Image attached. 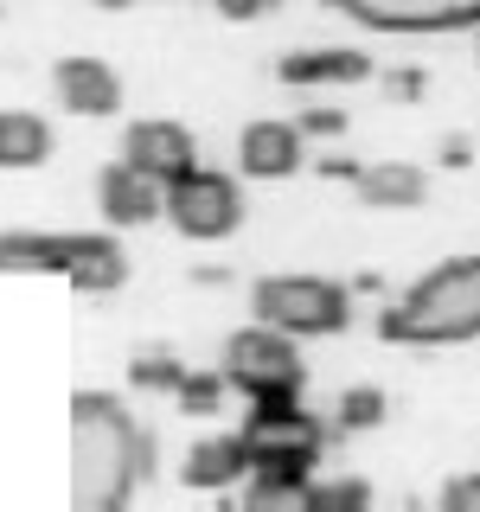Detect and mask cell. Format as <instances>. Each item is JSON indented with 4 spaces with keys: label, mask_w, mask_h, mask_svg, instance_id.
Wrapping results in <instances>:
<instances>
[{
    "label": "cell",
    "mask_w": 480,
    "mask_h": 512,
    "mask_svg": "<svg viewBox=\"0 0 480 512\" xmlns=\"http://www.w3.org/2000/svg\"><path fill=\"white\" fill-rule=\"evenodd\" d=\"M160 436L116 391H71V506L122 512L141 487H154Z\"/></svg>",
    "instance_id": "6da1fadb"
},
{
    "label": "cell",
    "mask_w": 480,
    "mask_h": 512,
    "mask_svg": "<svg viewBox=\"0 0 480 512\" xmlns=\"http://www.w3.org/2000/svg\"><path fill=\"white\" fill-rule=\"evenodd\" d=\"M384 346H468L480 340V250L448 256L404 295H391L372 320Z\"/></svg>",
    "instance_id": "7a4b0ae2"
},
{
    "label": "cell",
    "mask_w": 480,
    "mask_h": 512,
    "mask_svg": "<svg viewBox=\"0 0 480 512\" xmlns=\"http://www.w3.org/2000/svg\"><path fill=\"white\" fill-rule=\"evenodd\" d=\"M244 455L250 468H269V474H320L327 448L340 442L333 416L308 410V397H250L244 404Z\"/></svg>",
    "instance_id": "3957f363"
},
{
    "label": "cell",
    "mask_w": 480,
    "mask_h": 512,
    "mask_svg": "<svg viewBox=\"0 0 480 512\" xmlns=\"http://www.w3.org/2000/svg\"><path fill=\"white\" fill-rule=\"evenodd\" d=\"M218 372L231 384V397H308V359L301 340H288L269 320H250L218 346Z\"/></svg>",
    "instance_id": "277c9868"
},
{
    "label": "cell",
    "mask_w": 480,
    "mask_h": 512,
    "mask_svg": "<svg viewBox=\"0 0 480 512\" xmlns=\"http://www.w3.org/2000/svg\"><path fill=\"white\" fill-rule=\"evenodd\" d=\"M250 308L288 340H340L352 327V288L333 276H263L250 288Z\"/></svg>",
    "instance_id": "5b68a950"
},
{
    "label": "cell",
    "mask_w": 480,
    "mask_h": 512,
    "mask_svg": "<svg viewBox=\"0 0 480 512\" xmlns=\"http://www.w3.org/2000/svg\"><path fill=\"white\" fill-rule=\"evenodd\" d=\"M160 224H173L186 244H224V237L244 231V180L199 160V167H186L180 180L167 186Z\"/></svg>",
    "instance_id": "8992f818"
},
{
    "label": "cell",
    "mask_w": 480,
    "mask_h": 512,
    "mask_svg": "<svg viewBox=\"0 0 480 512\" xmlns=\"http://www.w3.org/2000/svg\"><path fill=\"white\" fill-rule=\"evenodd\" d=\"M340 20L365 32H391V39H429V32H474L480 0H327Z\"/></svg>",
    "instance_id": "52a82bcc"
},
{
    "label": "cell",
    "mask_w": 480,
    "mask_h": 512,
    "mask_svg": "<svg viewBox=\"0 0 480 512\" xmlns=\"http://www.w3.org/2000/svg\"><path fill=\"white\" fill-rule=\"evenodd\" d=\"M128 167H141L148 180L173 186L186 167H199V141H192L186 122H167V116H141L122 128V148H116Z\"/></svg>",
    "instance_id": "ba28073f"
},
{
    "label": "cell",
    "mask_w": 480,
    "mask_h": 512,
    "mask_svg": "<svg viewBox=\"0 0 480 512\" xmlns=\"http://www.w3.org/2000/svg\"><path fill=\"white\" fill-rule=\"evenodd\" d=\"M52 96L64 116H84V122H109L122 116V71L90 52H71L52 64Z\"/></svg>",
    "instance_id": "9c48e42d"
},
{
    "label": "cell",
    "mask_w": 480,
    "mask_h": 512,
    "mask_svg": "<svg viewBox=\"0 0 480 512\" xmlns=\"http://www.w3.org/2000/svg\"><path fill=\"white\" fill-rule=\"evenodd\" d=\"M276 77L288 90H352V84H372L378 64L359 45H295V52L276 58Z\"/></svg>",
    "instance_id": "30bf717a"
},
{
    "label": "cell",
    "mask_w": 480,
    "mask_h": 512,
    "mask_svg": "<svg viewBox=\"0 0 480 512\" xmlns=\"http://www.w3.org/2000/svg\"><path fill=\"white\" fill-rule=\"evenodd\" d=\"M160 205H167V186L148 180L141 167H128L122 154L96 173V212H103L109 231H141V224H160Z\"/></svg>",
    "instance_id": "8fae6325"
},
{
    "label": "cell",
    "mask_w": 480,
    "mask_h": 512,
    "mask_svg": "<svg viewBox=\"0 0 480 512\" xmlns=\"http://www.w3.org/2000/svg\"><path fill=\"white\" fill-rule=\"evenodd\" d=\"M128 244L116 231H64V282L77 295H116L128 288Z\"/></svg>",
    "instance_id": "7c38bea8"
},
{
    "label": "cell",
    "mask_w": 480,
    "mask_h": 512,
    "mask_svg": "<svg viewBox=\"0 0 480 512\" xmlns=\"http://www.w3.org/2000/svg\"><path fill=\"white\" fill-rule=\"evenodd\" d=\"M308 167V135L295 122L256 116L244 135H237V173L244 180H295Z\"/></svg>",
    "instance_id": "4fadbf2b"
},
{
    "label": "cell",
    "mask_w": 480,
    "mask_h": 512,
    "mask_svg": "<svg viewBox=\"0 0 480 512\" xmlns=\"http://www.w3.org/2000/svg\"><path fill=\"white\" fill-rule=\"evenodd\" d=\"M352 192L372 212H416V205H429V173L410 167V160H365Z\"/></svg>",
    "instance_id": "5bb4252c"
},
{
    "label": "cell",
    "mask_w": 480,
    "mask_h": 512,
    "mask_svg": "<svg viewBox=\"0 0 480 512\" xmlns=\"http://www.w3.org/2000/svg\"><path fill=\"white\" fill-rule=\"evenodd\" d=\"M244 474H250L244 436H199L180 461V480L192 493H231V487H244Z\"/></svg>",
    "instance_id": "9a60e30c"
},
{
    "label": "cell",
    "mask_w": 480,
    "mask_h": 512,
    "mask_svg": "<svg viewBox=\"0 0 480 512\" xmlns=\"http://www.w3.org/2000/svg\"><path fill=\"white\" fill-rule=\"evenodd\" d=\"M58 154V135L32 109H0V173H32Z\"/></svg>",
    "instance_id": "2e32d148"
},
{
    "label": "cell",
    "mask_w": 480,
    "mask_h": 512,
    "mask_svg": "<svg viewBox=\"0 0 480 512\" xmlns=\"http://www.w3.org/2000/svg\"><path fill=\"white\" fill-rule=\"evenodd\" d=\"M0 276H64V231H0Z\"/></svg>",
    "instance_id": "e0dca14e"
},
{
    "label": "cell",
    "mask_w": 480,
    "mask_h": 512,
    "mask_svg": "<svg viewBox=\"0 0 480 512\" xmlns=\"http://www.w3.org/2000/svg\"><path fill=\"white\" fill-rule=\"evenodd\" d=\"M180 378H186V359H180L167 340H148V346L128 352V391H141V397H173V384H180Z\"/></svg>",
    "instance_id": "ac0fdd59"
},
{
    "label": "cell",
    "mask_w": 480,
    "mask_h": 512,
    "mask_svg": "<svg viewBox=\"0 0 480 512\" xmlns=\"http://www.w3.org/2000/svg\"><path fill=\"white\" fill-rule=\"evenodd\" d=\"M384 416H391V397L378 384H346L333 397V429L340 436H372V429H384Z\"/></svg>",
    "instance_id": "d6986e66"
},
{
    "label": "cell",
    "mask_w": 480,
    "mask_h": 512,
    "mask_svg": "<svg viewBox=\"0 0 480 512\" xmlns=\"http://www.w3.org/2000/svg\"><path fill=\"white\" fill-rule=\"evenodd\" d=\"M372 500H378L372 480L359 474H314L308 493H301V512H365Z\"/></svg>",
    "instance_id": "ffe728a7"
},
{
    "label": "cell",
    "mask_w": 480,
    "mask_h": 512,
    "mask_svg": "<svg viewBox=\"0 0 480 512\" xmlns=\"http://www.w3.org/2000/svg\"><path fill=\"white\" fill-rule=\"evenodd\" d=\"M314 480V474H308ZM301 474H269V468H250L244 474V512H301V493H308Z\"/></svg>",
    "instance_id": "44dd1931"
},
{
    "label": "cell",
    "mask_w": 480,
    "mask_h": 512,
    "mask_svg": "<svg viewBox=\"0 0 480 512\" xmlns=\"http://www.w3.org/2000/svg\"><path fill=\"white\" fill-rule=\"evenodd\" d=\"M224 397H231V384H224V372L212 365V372H199V365H186V378L173 384V404H180L186 416H218Z\"/></svg>",
    "instance_id": "7402d4cb"
},
{
    "label": "cell",
    "mask_w": 480,
    "mask_h": 512,
    "mask_svg": "<svg viewBox=\"0 0 480 512\" xmlns=\"http://www.w3.org/2000/svg\"><path fill=\"white\" fill-rule=\"evenodd\" d=\"M378 90L391 96V103H423V96H429V71H423V64H397V71H378Z\"/></svg>",
    "instance_id": "603a6c76"
},
{
    "label": "cell",
    "mask_w": 480,
    "mask_h": 512,
    "mask_svg": "<svg viewBox=\"0 0 480 512\" xmlns=\"http://www.w3.org/2000/svg\"><path fill=\"white\" fill-rule=\"evenodd\" d=\"M295 128H301L308 141H340V135H346V109H333V103H301Z\"/></svg>",
    "instance_id": "cb8c5ba5"
},
{
    "label": "cell",
    "mask_w": 480,
    "mask_h": 512,
    "mask_svg": "<svg viewBox=\"0 0 480 512\" xmlns=\"http://www.w3.org/2000/svg\"><path fill=\"white\" fill-rule=\"evenodd\" d=\"M436 512H480V474H448L436 493Z\"/></svg>",
    "instance_id": "d4e9b609"
},
{
    "label": "cell",
    "mask_w": 480,
    "mask_h": 512,
    "mask_svg": "<svg viewBox=\"0 0 480 512\" xmlns=\"http://www.w3.org/2000/svg\"><path fill=\"white\" fill-rule=\"evenodd\" d=\"M218 7V20H231V26H250V20H269V13L282 7V0H212Z\"/></svg>",
    "instance_id": "484cf974"
},
{
    "label": "cell",
    "mask_w": 480,
    "mask_h": 512,
    "mask_svg": "<svg viewBox=\"0 0 480 512\" xmlns=\"http://www.w3.org/2000/svg\"><path fill=\"white\" fill-rule=\"evenodd\" d=\"M436 167L468 173V167H474V135H442V141H436Z\"/></svg>",
    "instance_id": "4316f807"
},
{
    "label": "cell",
    "mask_w": 480,
    "mask_h": 512,
    "mask_svg": "<svg viewBox=\"0 0 480 512\" xmlns=\"http://www.w3.org/2000/svg\"><path fill=\"white\" fill-rule=\"evenodd\" d=\"M359 167H365V160H352V154H320L314 160V173H320V180H359Z\"/></svg>",
    "instance_id": "83f0119b"
},
{
    "label": "cell",
    "mask_w": 480,
    "mask_h": 512,
    "mask_svg": "<svg viewBox=\"0 0 480 512\" xmlns=\"http://www.w3.org/2000/svg\"><path fill=\"white\" fill-rule=\"evenodd\" d=\"M192 282H199V288H224V282H231V269H218V263L205 269V263H199V269H192Z\"/></svg>",
    "instance_id": "f1b7e54d"
},
{
    "label": "cell",
    "mask_w": 480,
    "mask_h": 512,
    "mask_svg": "<svg viewBox=\"0 0 480 512\" xmlns=\"http://www.w3.org/2000/svg\"><path fill=\"white\" fill-rule=\"evenodd\" d=\"M90 7H103V13H122V7H135V0H90Z\"/></svg>",
    "instance_id": "f546056e"
},
{
    "label": "cell",
    "mask_w": 480,
    "mask_h": 512,
    "mask_svg": "<svg viewBox=\"0 0 480 512\" xmlns=\"http://www.w3.org/2000/svg\"><path fill=\"white\" fill-rule=\"evenodd\" d=\"M474 58H480V26H474Z\"/></svg>",
    "instance_id": "4dcf8cb0"
},
{
    "label": "cell",
    "mask_w": 480,
    "mask_h": 512,
    "mask_svg": "<svg viewBox=\"0 0 480 512\" xmlns=\"http://www.w3.org/2000/svg\"><path fill=\"white\" fill-rule=\"evenodd\" d=\"M167 7H173V0H167Z\"/></svg>",
    "instance_id": "1f68e13d"
}]
</instances>
